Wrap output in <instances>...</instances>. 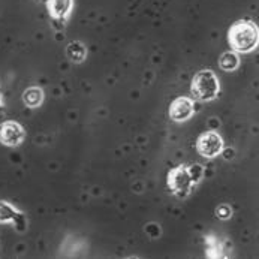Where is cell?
<instances>
[{"instance_id":"6","label":"cell","mask_w":259,"mask_h":259,"mask_svg":"<svg viewBox=\"0 0 259 259\" xmlns=\"http://www.w3.org/2000/svg\"><path fill=\"white\" fill-rule=\"evenodd\" d=\"M221 66H222L225 71H234V69L238 66V59H237V56L232 54V53L223 54L222 59H221Z\"/></svg>"},{"instance_id":"3","label":"cell","mask_w":259,"mask_h":259,"mask_svg":"<svg viewBox=\"0 0 259 259\" xmlns=\"http://www.w3.org/2000/svg\"><path fill=\"white\" fill-rule=\"evenodd\" d=\"M198 150L202 156L214 157L222 150V140L219 135H216L213 132H207V134L201 135V138L198 140Z\"/></svg>"},{"instance_id":"7","label":"cell","mask_w":259,"mask_h":259,"mask_svg":"<svg viewBox=\"0 0 259 259\" xmlns=\"http://www.w3.org/2000/svg\"><path fill=\"white\" fill-rule=\"evenodd\" d=\"M53 5H57L59 8L53 9L54 14H63L69 8V0H53Z\"/></svg>"},{"instance_id":"4","label":"cell","mask_w":259,"mask_h":259,"mask_svg":"<svg viewBox=\"0 0 259 259\" xmlns=\"http://www.w3.org/2000/svg\"><path fill=\"white\" fill-rule=\"evenodd\" d=\"M193 111V107H192V102L189 99H177L172 105H171V117L177 121H183L186 118H189L192 115Z\"/></svg>"},{"instance_id":"2","label":"cell","mask_w":259,"mask_h":259,"mask_svg":"<svg viewBox=\"0 0 259 259\" xmlns=\"http://www.w3.org/2000/svg\"><path fill=\"white\" fill-rule=\"evenodd\" d=\"M192 92L196 99H201V101L213 99L219 92V81L216 75L210 71H202L195 75L192 81Z\"/></svg>"},{"instance_id":"5","label":"cell","mask_w":259,"mask_h":259,"mask_svg":"<svg viewBox=\"0 0 259 259\" xmlns=\"http://www.w3.org/2000/svg\"><path fill=\"white\" fill-rule=\"evenodd\" d=\"M0 138L8 144V146H15L17 143L21 141L23 138V132L21 129L14 124V123H8L0 129Z\"/></svg>"},{"instance_id":"1","label":"cell","mask_w":259,"mask_h":259,"mask_svg":"<svg viewBox=\"0 0 259 259\" xmlns=\"http://www.w3.org/2000/svg\"><path fill=\"white\" fill-rule=\"evenodd\" d=\"M229 44L234 50L247 53L258 44V30L250 21L235 23L229 30Z\"/></svg>"}]
</instances>
